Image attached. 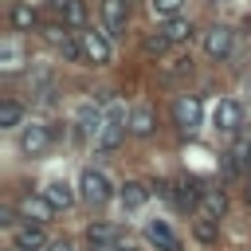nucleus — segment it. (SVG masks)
<instances>
[{"instance_id": "12", "label": "nucleus", "mask_w": 251, "mask_h": 251, "mask_svg": "<svg viewBox=\"0 0 251 251\" xmlns=\"http://www.w3.org/2000/svg\"><path fill=\"white\" fill-rule=\"evenodd\" d=\"M145 239L157 247V251H184V243H180V235L165 224V220H149L145 224Z\"/></svg>"}, {"instance_id": "16", "label": "nucleus", "mask_w": 251, "mask_h": 251, "mask_svg": "<svg viewBox=\"0 0 251 251\" xmlns=\"http://www.w3.org/2000/svg\"><path fill=\"white\" fill-rule=\"evenodd\" d=\"M153 129H157L153 110H149V106H133V110H129V133H133V137H149Z\"/></svg>"}, {"instance_id": "21", "label": "nucleus", "mask_w": 251, "mask_h": 251, "mask_svg": "<svg viewBox=\"0 0 251 251\" xmlns=\"http://www.w3.org/2000/svg\"><path fill=\"white\" fill-rule=\"evenodd\" d=\"M184 75H192V55H169V59L161 63V78H165V82L184 78Z\"/></svg>"}, {"instance_id": "30", "label": "nucleus", "mask_w": 251, "mask_h": 251, "mask_svg": "<svg viewBox=\"0 0 251 251\" xmlns=\"http://www.w3.org/2000/svg\"><path fill=\"white\" fill-rule=\"evenodd\" d=\"M90 251H133L129 243H106V247H90Z\"/></svg>"}, {"instance_id": "8", "label": "nucleus", "mask_w": 251, "mask_h": 251, "mask_svg": "<svg viewBox=\"0 0 251 251\" xmlns=\"http://www.w3.org/2000/svg\"><path fill=\"white\" fill-rule=\"evenodd\" d=\"M200 118H204V106H200L196 94H180V98L173 102V122H176L184 133H192V129L200 126Z\"/></svg>"}, {"instance_id": "25", "label": "nucleus", "mask_w": 251, "mask_h": 251, "mask_svg": "<svg viewBox=\"0 0 251 251\" xmlns=\"http://www.w3.org/2000/svg\"><path fill=\"white\" fill-rule=\"evenodd\" d=\"M20 118H24V106H20L16 98H4V102H0V129H16Z\"/></svg>"}, {"instance_id": "11", "label": "nucleus", "mask_w": 251, "mask_h": 251, "mask_svg": "<svg viewBox=\"0 0 251 251\" xmlns=\"http://www.w3.org/2000/svg\"><path fill=\"white\" fill-rule=\"evenodd\" d=\"M20 149H24L27 157H39V153H47V149H51V129H47L43 122H31V126H24V129H20Z\"/></svg>"}, {"instance_id": "17", "label": "nucleus", "mask_w": 251, "mask_h": 251, "mask_svg": "<svg viewBox=\"0 0 251 251\" xmlns=\"http://www.w3.org/2000/svg\"><path fill=\"white\" fill-rule=\"evenodd\" d=\"M122 227L118 224H90L86 227V239H90V247H106V243H122Z\"/></svg>"}, {"instance_id": "9", "label": "nucleus", "mask_w": 251, "mask_h": 251, "mask_svg": "<svg viewBox=\"0 0 251 251\" xmlns=\"http://www.w3.org/2000/svg\"><path fill=\"white\" fill-rule=\"evenodd\" d=\"M102 27L114 39H122L129 27V0H102Z\"/></svg>"}, {"instance_id": "18", "label": "nucleus", "mask_w": 251, "mask_h": 251, "mask_svg": "<svg viewBox=\"0 0 251 251\" xmlns=\"http://www.w3.org/2000/svg\"><path fill=\"white\" fill-rule=\"evenodd\" d=\"M16 247H27V251H43L47 247V235L39 224H20L16 227Z\"/></svg>"}, {"instance_id": "31", "label": "nucleus", "mask_w": 251, "mask_h": 251, "mask_svg": "<svg viewBox=\"0 0 251 251\" xmlns=\"http://www.w3.org/2000/svg\"><path fill=\"white\" fill-rule=\"evenodd\" d=\"M4 251H27V247H16V243H12V247H4Z\"/></svg>"}, {"instance_id": "24", "label": "nucleus", "mask_w": 251, "mask_h": 251, "mask_svg": "<svg viewBox=\"0 0 251 251\" xmlns=\"http://www.w3.org/2000/svg\"><path fill=\"white\" fill-rule=\"evenodd\" d=\"M43 196H47V200L55 204V212H59V208H71V204H75V192H71V184H67V180H51V184L43 188Z\"/></svg>"}, {"instance_id": "1", "label": "nucleus", "mask_w": 251, "mask_h": 251, "mask_svg": "<svg viewBox=\"0 0 251 251\" xmlns=\"http://www.w3.org/2000/svg\"><path fill=\"white\" fill-rule=\"evenodd\" d=\"M39 35H43V43L55 47L67 63H86V59H82V39H78V31H75L67 20H51V24H43Z\"/></svg>"}, {"instance_id": "23", "label": "nucleus", "mask_w": 251, "mask_h": 251, "mask_svg": "<svg viewBox=\"0 0 251 251\" xmlns=\"http://www.w3.org/2000/svg\"><path fill=\"white\" fill-rule=\"evenodd\" d=\"M157 31H161V35H165L169 43H184V39L192 35V24H188L184 16H173V20H165V24L157 27Z\"/></svg>"}, {"instance_id": "22", "label": "nucleus", "mask_w": 251, "mask_h": 251, "mask_svg": "<svg viewBox=\"0 0 251 251\" xmlns=\"http://www.w3.org/2000/svg\"><path fill=\"white\" fill-rule=\"evenodd\" d=\"M118 196H122V204H126V212H137V208H141V204L149 200V188H145L141 180H126Z\"/></svg>"}, {"instance_id": "15", "label": "nucleus", "mask_w": 251, "mask_h": 251, "mask_svg": "<svg viewBox=\"0 0 251 251\" xmlns=\"http://www.w3.org/2000/svg\"><path fill=\"white\" fill-rule=\"evenodd\" d=\"M55 12H59V20H67L71 27H82L86 24V4L82 0H47Z\"/></svg>"}, {"instance_id": "10", "label": "nucleus", "mask_w": 251, "mask_h": 251, "mask_svg": "<svg viewBox=\"0 0 251 251\" xmlns=\"http://www.w3.org/2000/svg\"><path fill=\"white\" fill-rule=\"evenodd\" d=\"M212 126H216L220 133H235V129L243 126V106H239L235 98H220L216 110H212Z\"/></svg>"}, {"instance_id": "20", "label": "nucleus", "mask_w": 251, "mask_h": 251, "mask_svg": "<svg viewBox=\"0 0 251 251\" xmlns=\"http://www.w3.org/2000/svg\"><path fill=\"white\" fill-rule=\"evenodd\" d=\"M192 235H196L200 243H216V239H220V220L208 216V212H196V220H192Z\"/></svg>"}, {"instance_id": "27", "label": "nucleus", "mask_w": 251, "mask_h": 251, "mask_svg": "<svg viewBox=\"0 0 251 251\" xmlns=\"http://www.w3.org/2000/svg\"><path fill=\"white\" fill-rule=\"evenodd\" d=\"M180 8H184V0H149V12L157 20H173V16H180Z\"/></svg>"}, {"instance_id": "4", "label": "nucleus", "mask_w": 251, "mask_h": 251, "mask_svg": "<svg viewBox=\"0 0 251 251\" xmlns=\"http://www.w3.org/2000/svg\"><path fill=\"white\" fill-rule=\"evenodd\" d=\"M78 196H82V204L102 208V204L114 196V184H110V176H106L102 169H86V173L78 176Z\"/></svg>"}, {"instance_id": "29", "label": "nucleus", "mask_w": 251, "mask_h": 251, "mask_svg": "<svg viewBox=\"0 0 251 251\" xmlns=\"http://www.w3.org/2000/svg\"><path fill=\"white\" fill-rule=\"evenodd\" d=\"M47 251H75V247H71V239H51Z\"/></svg>"}, {"instance_id": "28", "label": "nucleus", "mask_w": 251, "mask_h": 251, "mask_svg": "<svg viewBox=\"0 0 251 251\" xmlns=\"http://www.w3.org/2000/svg\"><path fill=\"white\" fill-rule=\"evenodd\" d=\"M204 208H208V216H216V220H220V216L227 212V196H224V192H216V188H204Z\"/></svg>"}, {"instance_id": "5", "label": "nucleus", "mask_w": 251, "mask_h": 251, "mask_svg": "<svg viewBox=\"0 0 251 251\" xmlns=\"http://www.w3.org/2000/svg\"><path fill=\"white\" fill-rule=\"evenodd\" d=\"M161 192H165L180 212H192V208L204 200V188H200V180H196V176H176V180H169Z\"/></svg>"}, {"instance_id": "13", "label": "nucleus", "mask_w": 251, "mask_h": 251, "mask_svg": "<svg viewBox=\"0 0 251 251\" xmlns=\"http://www.w3.org/2000/svg\"><path fill=\"white\" fill-rule=\"evenodd\" d=\"M24 63H27V55H24L20 39L4 35V43H0V75H16V71H24Z\"/></svg>"}, {"instance_id": "2", "label": "nucleus", "mask_w": 251, "mask_h": 251, "mask_svg": "<svg viewBox=\"0 0 251 251\" xmlns=\"http://www.w3.org/2000/svg\"><path fill=\"white\" fill-rule=\"evenodd\" d=\"M126 129H129L126 110H122L118 102H110V106H106V118H102V126H98V133L90 137L94 153H110V149H118V145H122V137H126Z\"/></svg>"}, {"instance_id": "26", "label": "nucleus", "mask_w": 251, "mask_h": 251, "mask_svg": "<svg viewBox=\"0 0 251 251\" xmlns=\"http://www.w3.org/2000/svg\"><path fill=\"white\" fill-rule=\"evenodd\" d=\"M169 47H173V43H169V39H165V35H161V31H149V35H145V39H141V51H145V55H149V59H161V55H165V51H169Z\"/></svg>"}, {"instance_id": "6", "label": "nucleus", "mask_w": 251, "mask_h": 251, "mask_svg": "<svg viewBox=\"0 0 251 251\" xmlns=\"http://www.w3.org/2000/svg\"><path fill=\"white\" fill-rule=\"evenodd\" d=\"M231 47H235V31L227 27V24H212L208 31H204V55L208 59H227L231 55Z\"/></svg>"}, {"instance_id": "7", "label": "nucleus", "mask_w": 251, "mask_h": 251, "mask_svg": "<svg viewBox=\"0 0 251 251\" xmlns=\"http://www.w3.org/2000/svg\"><path fill=\"white\" fill-rule=\"evenodd\" d=\"M31 102L35 106H51L55 102V94H59V78H55V71L51 67H35L31 71Z\"/></svg>"}, {"instance_id": "14", "label": "nucleus", "mask_w": 251, "mask_h": 251, "mask_svg": "<svg viewBox=\"0 0 251 251\" xmlns=\"http://www.w3.org/2000/svg\"><path fill=\"white\" fill-rule=\"evenodd\" d=\"M16 208H20V216H24V220H31V224H47V220L55 216V204H51L43 192H39V196H24Z\"/></svg>"}, {"instance_id": "3", "label": "nucleus", "mask_w": 251, "mask_h": 251, "mask_svg": "<svg viewBox=\"0 0 251 251\" xmlns=\"http://www.w3.org/2000/svg\"><path fill=\"white\" fill-rule=\"evenodd\" d=\"M78 39H82V59L90 67H106L114 59V35L106 27H82Z\"/></svg>"}, {"instance_id": "19", "label": "nucleus", "mask_w": 251, "mask_h": 251, "mask_svg": "<svg viewBox=\"0 0 251 251\" xmlns=\"http://www.w3.org/2000/svg\"><path fill=\"white\" fill-rule=\"evenodd\" d=\"M31 27H35V31L43 27L39 12H35L31 4H16V8H12V31H31Z\"/></svg>"}]
</instances>
